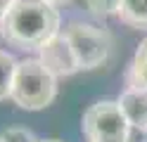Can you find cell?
Listing matches in <instances>:
<instances>
[{"label":"cell","instance_id":"cell-1","mask_svg":"<svg viewBox=\"0 0 147 142\" xmlns=\"http://www.w3.org/2000/svg\"><path fill=\"white\" fill-rule=\"evenodd\" d=\"M0 31L19 50H40L59 33V12L45 0H14L0 22Z\"/></svg>","mask_w":147,"mask_h":142},{"label":"cell","instance_id":"cell-2","mask_svg":"<svg viewBox=\"0 0 147 142\" xmlns=\"http://www.w3.org/2000/svg\"><path fill=\"white\" fill-rule=\"evenodd\" d=\"M55 95H57V78L38 59L17 62L12 92H10V100L14 104L29 111H38L48 107L55 100Z\"/></svg>","mask_w":147,"mask_h":142},{"label":"cell","instance_id":"cell-3","mask_svg":"<svg viewBox=\"0 0 147 142\" xmlns=\"http://www.w3.org/2000/svg\"><path fill=\"white\" fill-rule=\"evenodd\" d=\"M64 36H67L81 69H97V66H102L107 62L109 52H112V45H114L109 31L90 26V24H81V22L71 24L64 31Z\"/></svg>","mask_w":147,"mask_h":142},{"label":"cell","instance_id":"cell-4","mask_svg":"<svg viewBox=\"0 0 147 142\" xmlns=\"http://www.w3.org/2000/svg\"><path fill=\"white\" fill-rule=\"evenodd\" d=\"M83 135L88 142L93 140H126L131 137V123L119 102H97L83 114Z\"/></svg>","mask_w":147,"mask_h":142},{"label":"cell","instance_id":"cell-5","mask_svg":"<svg viewBox=\"0 0 147 142\" xmlns=\"http://www.w3.org/2000/svg\"><path fill=\"white\" fill-rule=\"evenodd\" d=\"M38 52H40L38 62L55 76V78H57V76H71V73L81 71L76 55H74L71 45L67 40V36H62V33L52 36Z\"/></svg>","mask_w":147,"mask_h":142},{"label":"cell","instance_id":"cell-6","mask_svg":"<svg viewBox=\"0 0 147 142\" xmlns=\"http://www.w3.org/2000/svg\"><path fill=\"white\" fill-rule=\"evenodd\" d=\"M119 104H121L128 123H131L133 128L147 133V90H142V88H128L121 95Z\"/></svg>","mask_w":147,"mask_h":142},{"label":"cell","instance_id":"cell-7","mask_svg":"<svg viewBox=\"0 0 147 142\" xmlns=\"http://www.w3.org/2000/svg\"><path fill=\"white\" fill-rule=\"evenodd\" d=\"M119 19L131 28H147V0H121Z\"/></svg>","mask_w":147,"mask_h":142},{"label":"cell","instance_id":"cell-8","mask_svg":"<svg viewBox=\"0 0 147 142\" xmlns=\"http://www.w3.org/2000/svg\"><path fill=\"white\" fill-rule=\"evenodd\" d=\"M128 88H142L147 90V38L135 50V57L128 69Z\"/></svg>","mask_w":147,"mask_h":142},{"label":"cell","instance_id":"cell-9","mask_svg":"<svg viewBox=\"0 0 147 142\" xmlns=\"http://www.w3.org/2000/svg\"><path fill=\"white\" fill-rule=\"evenodd\" d=\"M14 71H17V62H14V57L0 50V102L7 100V97H10V92H12Z\"/></svg>","mask_w":147,"mask_h":142},{"label":"cell","instance_id":"cell-10","mask_svg":"<svg viewBox=\"0 0 147 142\" xmlns=\"http://www.w3.org/2000/svg\"><path fill=\"white\" fill-rule=\"evenodd\" d=\"M86 5L97 17H109V14H119L121 0H86Z\"/></svg>","mask_w":147,"mask_h":142},{"label":"cell","instance_id":"cell-11","mask_svg":"<svg viewBox=\"0 0 147 142\" xmlns=\"http://www.w3.org/2000/svg\"><path fill=\"white\" fill-rule=\"evenodd\" d=\"M0 142H38V137L26 128H7L0 133Z\"/></svg>","mask_w":147,"mask_h":142},{"label":"cell","instance_id":"cell-12","mask_svg":"<svg viewBox=\"0 0 147 142\" xmlns=\"http://www.w3.org/2000/svg\"><path fill=\"white\" fill-rule=\"evenodd\" d=\"M12 3L14 0H0V22H3V17L7 14V9L12 7Z\"/></svg>","mask_w":147,"mask_h":142},{"label":"cell","instance_id":"cell-13","mask_svg":"<svg viewBox=\"0 0 147 142\" xmlns=\"http://www.w3.org/2000/svg\"><path fill=\"white\" fill-rule=\"evenodd\" d=\"M45 3H50V5H55V7H57V5H64V3H69V0H45Z\"/></svg>","mask_w":147,"mask_h":142},{"label":"cell","instance_id":"cell-14","mask_svg":"<svg viewBox=\"0 0 147 142\" xmlns=\"http://www.w3.org/2000/svg\"><path fill=\"white\" fill-rule=\"evenodd\" d=\"M93 142H131V137H126V140H93Z\"/></svg>","mask_w":147,"mask_h":142},{"label":"cell","instance_id":"cell-15","mask_svg":"<svg viewBox=\"0 0 147 142\" xmlns=\"http://www.w3.org/2000/svg\"><path fill=\"white\" fill-rule=\"evenodd\" d=\"M38 142H62V140H55L52 137V140H38Z\"/></svg>","mask_w":147,"mask_h":142}]
</instances>
